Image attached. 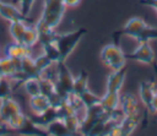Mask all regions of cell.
Here are the masks:
<instances>
[{"instance_id": "cell-1", "label": "cell", "mask_w": 157, "mask_h": 136, "mask_svg": "<svg viewBox=\"0 0 157 136\" xmlns=\"http://www.w3.org/2000/svg\"><path fill=\"white\" fill-rule=\"evenodd\" d=\"M121 34L129 36L137 42H151L157 39V27H152L140 17L128 20L121 29Z\"/></svg>"}, {"instance_id": "cell-2", "label": "cell", "mask_w": 157, "mask_h": 136, "mask_svg": "<svg viewBox=\"0 0 157 136\" xmlns=\"http://www.w3.org/2000/svg\"><path fill=\"white\" fill-rule=\"evenodd\" d=\"M87 29L86 28H78L76 31L71 32H64L58 33L55 36V44L60 54V61H66L67 58L72 54V51L76 49L81 39L86 36Z\"/></svg>"}, {"instance_id": "cell-3", "label": "cell", "mask_w": 157, "mask_h": 136, "mask_svg": "<svg viewBox=\"0 0 157 136\" xmlns=\"http://www.w3.org/2000/svg\"><path fill=\"white\" fill-rule=\"evenodd\" d=\"M65 10H66V5L64 0H44L39 21L47 27L55 29L60 25Z\"/></svg>"}, {"instance_id": "cell-4", "label": "cell", "mask_w": 157, "mask_h": 136, "mask_svg": "<svg viewBox=\"0 0 157 136\" xmlns=\"http://www.w3.org/2000/svg\"><path fill=\"white\" fill-rule=\"evenodd\" d=\"M7 126L21 136H48L47 130L38 126L31 119V116H27L23 113H20L13 116L7 124Z\"/></svg>"}, {"instance_id": "cell-5", "label": "cell", "mask_w": 157, "mask_h": 136, "mask_svg": "<svg viewBox=\"0 0 157 136\" xmlns=\"http://www.w3.org/2000/svg\"><path fill=\"white\" fill-rule=\"evenodd\" d=\"M101 61L109 67L112 71L113 70H119L125 67L126 64V56L125 53L121 50V48L117 44H107L102 48L101 54H99Z\"/></svg>"}, {"instance_id": "cell-6", "label": "cell", "mask_w": 157, "mask_h": 136, "mask_svg": "<svg viewBox=\"0 0 157 136\" xmlns=\"http://www.w3.org/2000/svg\"><path fill=\"white\" fill-rule=\"evenodd\" d=\"M74 76L70 72L69 67L66 66V61H59L56 62V92L60 97L67 98L69 94L74 92Z\"/></svg>"}, {"instance_id": "cell-7", "label": "cell", "mask_w": 157, "mask_h": 136, "mask_svg": "<svg viewBox=\"0 0 157 136\" xmlns=\"http://www.w3.org/2000/svg\"><path fill=\"white\" fill-rule=\"evenodd\" d=\"M125 56L126 60L137 61L145 65H152L155 62V51L150 45V42H139L132 51L125 53Z\"/></svg>"}, {"instance_id": "cell-8", "label": "cell", "mask_w": 157, "mask_h": 136, "mask_svg": "<svg viewBox=\"0 0 157 136\" xmlns=\"http://www.w3.org/2000/svg\"><path fill=\"white\" fill-rule=\"evenodd\" d=\"M107 113L104 111V109L101 107V104H97L94 107H91L88 109H85V114L81 118V124H80V130H78V135L81 136H86L87 132L90 131V129L99 120L102 119Z\"/></svg>"}, {"instance_id": "cell-9", "label": "cell", "mask_w": 157, "mask_h": 136, "mask_svg": "<svg viewBox=\"0 0 157 136\" xmlns=\"http://www.w3.org/2000/svg\"><path fill=\"white\" fill-rule=\"evenodd\" d=\"M20 113H22V109L12 97H7L0 100V120L2 124L7 125L10 120Z\"/></svg>"}, {"instance_id": "cell-10", "label": "cell", "mask_w": 157, "mask_h": 136, "mask_svg": "<svg viewBox=\"0 0 157 136\" xmlns=\"http://www.w3.org/2000/svg\"><path fill=\"white\" fill-rule=\"evenodd\" d=\"M126 77V69H119V70H113L108 77H107V83H105V91L107 92H117L120 93V89L123 88L124 81Z\"/></svg>"}, {"instance_id": "cell-11", "label": "cell", "mask_w": 157, "mask_h": 136, "mask_svg": "<svg viewBox=\"0 0 157 136\" xmlns=\"http://www.w3.org/2000/svg\"><path fill=\"white\" fill-rule=\"evenodd\" d=\"M119 109L121 110L124 116L139 115V103L136 97L131 93H124L123 96H120Z\"/></svg>"}, {"instance_id": "cell-12", "label": "cell", "mask_w": 157, "mask_h": 136, "mask_svg": "<svg viewBox=\"0 0 157 136\" xmlns=\"http://www.w3.org/2000/svg\"><path fill=\"white\" fill-rule=\"evenodd\" d=\"M5 56L15 59V60H22L26 56H31V48L17 43V42H10L5 45Z\"/></svg>"}, {"instance_id": "cell-13", "label": "cell", "mask_w": 157, "mask_h": 136, "mask_svg": "<svg viewBox=\"0 0 157 136\" xmlns=\"http://www.w3.org/2000/svg\"><path fill=\"white\" fill-rule=\"evenodd\" d=\"M156 93V86L152 81H142L139 86V94L142 104L151 111L152 109V100Z\"/></svg>"}, {"instance_id": "cell-14", "label": "cell", "mask_w": 157, "mask_h": 136, "mask_svg": "<svg viewBox=\"0 0 157 136\" xmlns=\"http://www.w3.org/2000/svg\"><path fill=\"white\" fill-rule=\"evenodd\" d=\"M0 17L11 22V21H16V20H26L27 18L22 15L21 10L18 6H16L12 2H0Z\"/></svg>"}, {"instance_id": "cell-15", "label": "cell", "mask_w": 157, "mask_h": 136, "mask_svg": "<svg viewBox=\"0 0 157 136\" xmlns=\"http://www.w3.org/2000/svg\"><path fill=\"white\" fill-rule=\"evenodd\" d=\"M31 119L38 125V126H40L42 129H44V130H47V127H48V125L49 124H52L53 121H55V120H58L59 119V114H58V109L55 108V107H53V105H50L47 110H44L42 114H39V115H34V116H31Z\"/></svg>"}, {"instance_id": "cell-16", "label": "cell", "mask_w": 157, "mask_h": 136, "mask_svg": "<svg viewBox=\"0 0 157 136\" xmlns=\"http://www.w3.org/2000/svg\"><path fill=\"white\" fill-rule=\"evenodd\" d=\"M120 103V93L117 92H107L101 97V107L104 109L105 113H110L119 108Z\"/></svg>"}, {"instance_id": "cell-17", "label": "cell", "mask_w": 157, "mask_h": 136, "mask_svg": "<svg viewBox=\"0 0 157 136\" xmlns=\"http://www.w3.org/2000/svg\"><path fill=\"white\" fill-rule=\"evenodd\" d=\"M140 124V114L134 116H124L119 123L120 126V136H131L132 132Z\"/></svg>"}, {"instance_id": "cell-18", "label": "cell", "mask_w": 157, "mask_h": 136, "mask_svg": "<svg viewBox=\"0 0 157 136\" xmlns=\"http://www.w3.org/2000/svg\"><path fill=\"white\" fill-rule=\"evenodd\" d=\"M50 100L48 97H45L44 94H38V96H34V97H31L29 98V108L32 109L33 114L34 115H39L42 114L44 110H47L49 107H50Z\"/></svg>"}, {"instance_id": "cell-19", "label": "cell", "mask_w": 157, "mask_h": 136, "mask_svg": "<svg viewBox=\"0 0 157 136\" xmlns=\"http://www.w3.org/2000/svg\"><path fill=\"white\" fill-rule=\"evenodd\" d=\"M26 28H27L26 20H16V21L10 22L9 33L11 36V38L13 39V42H17V43L22 44V38H23Z\"/></svg>"}, {"instance_id": "cell-20", "label": "cell", "mask_w": 157, "mask_h": 136, "mask_svg": "<svg viewBox=\"0 0 157 136\" xmlns=\"http://www.w3.org/2000/svg\"><path fill=\"white\" fill-rule=\"evenodd\" d=\"M21 72L25 76V78H32V77H39V71L37 69L34 58L26 56L21 60Z\"/></svg>"}, {"instance_id": "cell-21", "label": "cell", "mask_w": 157, "mask_h": 136, "mask_svg": "<svg viewBox=\"0 0 157 136\" xmlns=\"http://www.w3.org/2000/svg\"><path fill=\"white\" fill-rule=\"evenodd\" d=\"M48 136H75L65 125V123L60 119L53 121L47 127Z\"/></svg>"}, {"instance_id": "cell-22", "label": "cell", "mask_w": 157, "mask_h": 136, "mask_svg": "<svg viewBox=\"0 0 157 136\" xmlns=\"http://www.w3.org/2000/svg\"><path fill=\"white\" fill-rule=\"evenodd\" d=\"M38 40H39V36H38V31H37L36 26L27 25V28H26L23 38H22V44L32 49L36 44H38Z\"/></svg>"}, {"instance_id": "cell-23", "label": "cell", "mask_w": 157, "mask_h": 136, "mask_svg": "<svg viewBox=\"0 0 157 136\" xmlns=\"http://www.w3.org/2000/svg\"><path fill=\"white\" fill-rule=\"evenodd\" d=\"M86 89H88V74L85 70H81L80 74L74 78V92L72 93L80 96Z\"/></svg>"}, {"instance_id": "cell-24", "label": "cell", "mask_w": 157, "mask_h": 136, "mask_svg": "<svg viewBox=\"0 0 157 136\" xmlns=\"http://www.w3.org/2000/svg\"><path fill=\"white\" fill-rule=\"evenodd\" d=\"M22 87L25 88L26 93L29 97H34L40 94V83H39V78L38 77H32V78H27L23 83Z\"/></svg>"}, {"instance_id": "cell-25", "label": "cell", "mask_w": 157, "mask_h": 136, "mask_svg": "<svg viewBox=\"0 0 157 136\" xmlns=\"http://www.w3.org/2000/svg\"><path fill=\"white\" fill-rule=\"evenodd\" d=\"M80 98L82 100V104H83V108L85 109H88L91 107H94V105L99 104V102H101V97L97 96L96 93H93L90 89H86L83 93H81L80 94Z\"/></svg>"}, {"instance_id": "cell-26", "label": "cell", "mask_w": 157, "mask_h": 136, "mask_svg": "<svg viewBox=\"0 0 157 136\" xmlns=\"http://www.w3.org/2000/svg\"><path fill=\"white\" fill-rule=\"evenodd\" d=\"M12 92H13V88H12L11 81L6 77L0 78V100L5 99L7 97H11Z\"/></svg>"}, {"instance_id": "cell-27", "label": "cell", "mask_w": 157, "mask_h": 136, "mask_svg": "<svg viewBox=\"0 0 157 136\" xmlns=\"http://www.w3.org/2000/svg\"><path fill=\"white\" fill-rule=\"evenodd\" d=\"M34 61H36V65H37V69H38V71H39V74H42L44 70H47V69H49L50 66H53V61L43 53L42 55H39V56H37V58H34ZM40 76V75H39Z\"/></svg>"}, {"instance_id": "cell-28", "label": "cell", "mask_w": 157, "mask_h": 136, "mask_svg": "<svg viewBox=\"0 0 157 136\" xmlns=\"http://www.w3.org/2000/svg\"><path fill=\"white\" fill-rule=\"evenodd\" d=\"M34 1H36V0H17V1H16V2L18 4V7H20L22 15H23L26 18H27V16H28L29 12H31Z\"/></svg>"}, {"instance_id": "cell-29", "label": "cell", "mask_w": 157, "mask_h": 136, "mask_svg": "<svg viewBox=\"0 0 157 136\" xmlns=\"http://www.w3.org/2000/svg\"><path fill=\"white\" fill-rule=\"evenodd\" d=\"M15 131L11 129V127H9L7 125H5V124H0V136H9V135H11V134H13Z\"/></svg>"}, {"instance_id": "cell-30", "label": "cell", "mask_w": 157, "mask_h": 136, "mask_svg": "<svg viewBox=\"0 0 157 136\" xmlns=\"http://www.w3.org/2000/svg\"><path fill=\"white\" fill-rule=\"evenodd\" d=\"M141 2H142L144 5H146V6L152 7V9L156 10V12H157V0H141Z\"/></svg>"}, {"instance_id": "cell-31", "label": "cell", "mask_w": 157, "mask_h": 136, "mask_svg": "<svg viewBox=\"0 0 157 136\" xmlns=\"http://www.w3.org/2000/svg\"><path fill=\"white\" fill-rule=\"evenodd\" d=\"M64 2L66 7H76L81 2V0H64Z\"/></svg>"}, {"instance_id": "cell-32", "label": "cell", "mask_w": 157, "mask_h": 136, "mask_svg": "<svg viewBox=\"0 0 157 136\" xmlns=\"http://www.w3.org/2000/svg\"><path fill=\"white\" fill-rule=\"evenodd\" d=\"M151 113H157V91H156L155 97H153V100H152V109H151Z\"/></svg>"}, {"instance_id": "cell-33", "label": "cell", "mask_w": 157, "mask_h": 136, "mask_svg": "<svg viewBox=\"0 0 157 136\" xmlns=\"http://www.w3.org/2000/svg\"><path fill=\"white\" fill-rule=\"evenodd\" d=\"M4 77V74H2V70H1V66H0V78Z\"/></svg>"}, {"instance_id": "cell-34", "label": "cell", "mask_w": 157, "mask_h": 136, "mask_svg": "<svg viewBox=\"0 0 157 136\" xmlns=\"http://www.w3.org/2000/svg\"><path fill=\"white\" fill-rule=\"evenodd\" d=\"M152 65H153V66H155V69H156V74H157V65H156V64H155V62H153V64H152Z\"/></svg>"}, {"instance_id": "cell-35", "label": "cell", "mask_w": 157, "mask_h": 136, "mask_svg": "<svg viewBox=\"0 0 157 136\" xmlns=\"http://www.w3.org/2000/svg\"><path fill=\"white\" fill-rule=\"evenodd\" d=\"M16 1H17V0H13V2H16Z\"/></svg>"}, {"instance_id": "cell-36", "label": "cell", "mask_w": 157, "mask_h": 136, "mask_svg": "<svg viewBox=\"0 0 157 136\" xmlns=\"http://www.w3.org/2000/svg\"><path fill=\"white\" fill-rule=\"evenodd\" d=\"M0 2H1V0H0Z\"/></svg>"}]
</instances>
